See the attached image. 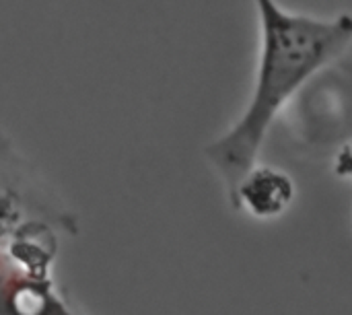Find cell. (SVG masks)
Wrapping results in <instances>:
<instances>
[{"label":"cell","mask_w":352,"mask_h":315,"mask_svg":"<svg viewBox=\"0 0 352 315\" xmlns=\"http://www.w3.org/2000/svg\"><path fill=\"white\" fill-rule=\"evenodd\" d=\"M58 225L78 233L74 215L35 173L0 128V254L37 225Z\"/></svg>","instance_id":"2"},{"label":"cell","mask_w":352,"mask_h":315,"mask_svg":"<svg viewBox=\"0 0 352 315\" xmlns=\"http://www.w3.org/2000/svg\"><path fill=\"white\" fill-rule=\"evenodd\" d=\"M297 198V186L285 169L256 163L227 198L233 210L256 221H274L291 210Z\"/></svg>","instance_id":"3"},{"label":"cell","mask_w":352,"mask_h":315,"mask_svg":"<svg viewBox=\"0 0 352 315\" xmlns=\"http://www.w3.org/2000/svg\"><path fill=\"white\" fill-rule=\"evenodd\" d=\"M260 17V56L252 97L233 126L204 146L227 198L260 163L268 134L309 78L352 43V12L311 17L287 10L276 0H254Z\"/></svg>","instance_id":"1"}]
</instances>
